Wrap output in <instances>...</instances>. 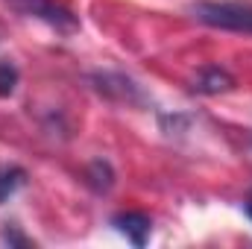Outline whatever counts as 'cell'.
Here are the masks:
<instances>
[{"instance_id":"cell-9","label":"cell","mask_w":252,"mask_h":249,"mask_svg":"<svg viewBox=\"0 0 252 249\" xmlns=\"http://www.w3.org/2000/svg\"><path fill=\"white\" fill-rule=\"evenodd\" d=\"M0 241L9 244V247H30V244H32L30 238H24V235L18 232V226H6V229L0 232Z\"/></svg>"},{"instance_id":"cell-4","label":"cell","mask_w":252,"mask_h":249,"mask_svg":"<svg viewBox=\"0 0 252 249\" xmlns=\"http://www.w3.org/2000/svg\"><path fill=\"white\" fill-rule=\"evenodd\" d=\"M94 82H97V91L106 94V97L126 100V103H141V100H144V97H141V88H138L129 76H124V73H97Z\"/></svg>"},{"instance_id":"cell-10","label":"cell","mask_w":252,"mask_h":249,"mask_svg":"<svg viewBox=\"0 0 252 249\" xmlns=\"http://www.w3.org/2000/svg\"><path fill=\"white\" fill-rule=\"evenodd\" d=\"M244 208H247V214H250V220H252V190H250V196H247V202H244Z\"/></svg>"},{"instance_id":"cell-1","label":"cell","mask_w":252,"mask_h":249,"mask_svg":"<svg viewBox=\"0 0 252 249\" xmlns=\"http://www.w3.org/2000/svg\"><path fill=\"white\" fill-rule=\"evenodd\" d=\"M190 15L214 30L252 32V3L250 0H196L190 3Z\"/></svg>"},{"instance_id":"cell-6","label":"cell","mask_w":252,"mask_h":249,"mask_svg":"<svg viewBox=\"0 0 252 249\" xmlns=\"http://www.w3.org/2000/svg\"><path fill=\"white\" fill-rule=\"evenodd\" d=\"M85 179H88V185L94 187L97 193H109L112 185H115V170H112V164H109L106 158H97V161L88 164Z\"/></svg>"},{"instance_id":"cell-3","label":"cell","mask_w":252,"mask_h":249,"mask_svg":"<svg viewBox=\"0 0 252 249\" xmlns=\"http://www.w3.org/2000/svg\"><path fill=\"white\" fill-rule=\"evenodd\" d=\"M112 226L121 235H126V241L135 244V247H144L150 241V235H153V220L144 211H124V214H118L112 220Z\"/></svg>"},{"instance_id":"cell-2","label":"cell","mask_w":252,"mask_h":249,"mask_svg":"<svg viewBox=\"0 0 252 249\" xmlns=\"http://www.w3.org/2000/svg\"><path fill=\"white\" fill-rule=\"evenodd\" d=\"M12 3H15L24 15L38 18V21L56 27L59 32H76V30H79L76 15H73L70 9H64L62 3H56V0H12Z\"/></svg>"},{"instance_id":"cell-7","label":"cell","mask_w":252,"mask_h":249,"mask_svg":"<svg viewBox=\"0 0 252 249\" xmlns=\"http://www.w3.org/2000/svg\"><path fill=\"white\" fill-rule=\"evenodd\" d=\"M24 185H27V170L18 167V164H3L0 167V205L9 196H15Z\"/></svg>"},{"instance_id":"cell-8","label":"cell","mask_w":252,"mask_h":249,"mask_svg":"<svg viewBox=\"0 0 252 249\" xmlns=\"http://www.w3.org/2000/svg\"><path fill=\"white\" fill-rule=\"evenodd\" d=\"M18 85V67L12 62H0V97H9Z\"/></svg>"},{"instance_id":"cell-5","label":"cell","mask_w":252,"mask_h":249,"mask_svg":"<svg viewBox=\"0 0 252 249\" xmlns=\"http://www.w3.org/2000/svg\"><path fill=\"white\" fill-rule=\"evenodd\" d=\"M232 88H235V76H232L229 70L217 67V64H208V67H202V70L196 73V79H193V91H199V94H208V97L226 94V91H232Z\"/></svg>"}]
</instances>
